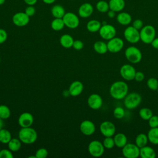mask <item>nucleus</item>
Wrapping results in <instances>:
<instances>
[{"label":"nucleus","instance_id":"nucleus-41","mask_svg":"<svg viewBox=\"0 0 158 158\" xmlns=\"http://www.w3.org/2000/svg\"><path fill=\"white\" fill-rule=\"evenodd\" d=\"M14 156L12 151L9 149H2L0 151V158H13Z\"/></svg>","mask_w":158,"mask_h":158},{"label":"nucleus","instance_id":"nucleus-19","mask_svg":"<svg viewBox=\"0 0 158 158\" xmlns=\"http://www.w3.org/2000/svg\"><path fill=\"white\" fill-rule=\"evenodd\" d=\"M83 90V83L80 81H74L69 86V93L72 96H77L82 93Z\"/></svg>","mask_w":158,"mask_h":158},{"label":"nucleus","instance_id":"nucleus-36","mask_svg":"<svg viewBox=\"0 0 158 158\" xmlns=\"http://www.w3.org/2000/svg\"><path fill=\"white\" fill-rule=\"evenodd\" d=\"M148 87L152 91H157L158 88V80L154 77H151L147 80Z\"/></svg>","mask_w":158,"mask_h":158},{"label":"nucleus","instance_id":"nucleus-47","mask_svg":"<svg viewBox=\"0 0 158 158\" xmlns=\"http://www.w3.org/2000/svg\"><path fill=\"white\" fill-rule=\"evenodd\" d=\"M151 46L156 49H158V38H155L151 43Z\"/></svg>","mask_w":158,"mask_h":158},{"label":"nucleus","instance_id":"nucleus-46","mask_svg":"<svg viewBox=\"0 0 158 158\" xmlns=\"http://www.w3.org/2000/svg\"><path fill=\"white\" fill-rule=\"evenodd\" d=\"M144 79V74L143 72L141 71L136 72L134 80H135L136 81L139 82V81H142Z\"/></svg>","mask_w":158,"mask_h":158},{"label":"nucleus","instance_id":"nucleus-16","mask_svg":"<svg viewBox=\"0 0 158 158\" xmlns=\"http://www.w3.org/2000/svg\"><path fill=\"white\" fill-rule=\"evenodd\" d=\"M89 107L94 110L99 109L102 105V99L100 95L96 93L91 94L87 100Z\"/></svg>","mask_w":158,"mask_h":158},{"label":"nucleus","instance_id":"nucleus-9","mask_svg":"<svg viewBox=\"0 0 158 158\" xmlns=\"http://www.w3.org/2000/svg\"><path fill=\"white\" fill-rule=\"evenodd\" d=\"M116 32L115 28L113 25L107 23L102 25L99 30L100 36L106 40H109L115 37L116 35Z\"/></svg>","mask_w":158,"mask_h":158},{"label":"nucleus","instance_id":"nucleus-45","mask_svg":"<svg viewBox=\"0 0 158 158\" xmlns=\"http://www.w3.org/2000/svg\"><path fill=\"white\" fill-rule=\"evenodd\" d=\"M72 47L77 51L81 50L83 48V43L80 40H75L73 43Z\"/></svg>","mask_w":158,"mask_h":158},{"label":"nucleus","instance_id":"nucleus-6","mask_svg":"<svg viewBox=\"0 0 158 158\" xmlns=\"http://www.w3.org/2000/svg\"><path fill=\"white\" fill-rule=\"evenodd\" d=\"M104 149L102 143L98 140L91 141L88 147L89 153L94 157H101L104 152Z\"/></svg>","mask_w":158,"mask_h":158},{"label":"nucleus","instance_id":"nucleus-20","mask_svg":"<svg viewBox=\"0 0 158 158\" xmlns=\"http://www.w3.org/2000/svg\"><path fill=\"white\" fill-rule=\"evenodd\" d=\"M156 154L151 146H144L139 148V157L141 158H155Z\"/></svg>","mask_w":158,"mask_h":158},{"label":"nucleus","instance_id":"nucleus-25","mask_svg":"<svg viewBox=\"0 0 158 158\" xmlns=\"http://www.w3.org/2000/svg\"><path fill=\"white\" fill-rule=\"evenodd\" d=\"M51 14L54 18H62L65 14V10L64 7L59 4L53 6L51 9Z\"/></svg>","mask_w":158,"mask_h":158},{"label":"nucleus","instance_id":"nucleus-4","mask_svg":"<svg viewBox=\"0 0 158 158\" xmlns=\"http://www.w3.org/2000/svg\"><path fill=\"white\" fill-rule=\"evenodd\" d=\"M156 29L153 26L151 25L143 26L139 31L140 40L145 44H151L156 38Z\"/></svg>","mask_w":158,"mask_h":158},{"label":"nucleus","instance_id":"nucleus-28","mask_svg":"<svg viewBox=\"0 0 158 158\" xmlns=\"http://www.w3.org/2000/svg\"><path fill=\"white\" fill-rule=\"evenodd\" d=\"M93 49L97 53L104 54L108 51L107 43L102 41H97L93 44Z\"/></svg>","mask_w":158,"mask_h":158},{"label":"nucleus","instance_id":"nucleus-12","mask_svg":"<svg viewBox=\"0 0 158 158\" xmlns=\"http://www.w3.org/2000/svg\"><path fill=\"white\" fill-rule=\"evenodd\" d=\"M135 67L131 64H124L120 69V74L123 79L127 81H131L134 80L136 73Z\"/></svg>","mask_w":158,"mask_h":158},{"label":"nucleus","instance_id":"nucleus-35","mask_svg":"<svg viewBox=\"0 0 158 158\" xmlns=\"http://www.w3.org/2000/svg\"><path fill=\"white\" fill-rule=\"evenodd\" d=\"M10 116V110L8 106L6 105H0V117L4 119H7Z\"/></svg>","mask_w":158,"mask_h":158},{"label":"nucleus","instance_id":"nucleus-53","mask_svg":"<svg viewBox=\"0 0 158 158\" xmlns=\"http://www.w3.org/2000/svg\"><path fill=\"white\" fill-rule=\"evenodd\" d=\"M157 92H158V88H157Z\"/></svg>","mask_w":158,"mask_h":158},{"label":"nucleus","instance_id":"nucleus-29","mask_svg":"<svg viewBox=\"0 0 158 158\" xmlns=\"http://www.w3.org/2000/svg\"><path fill=\"white\" fill-rule=\"evenodd\" d=\"M148 138L147 135L144 133L138 134L135 138V144L140 148L146 146L148 142Z\"/></svg>","mask_w":158,"mask_h":158},{"label":"nucleus","instance_id":"nucleus-48","mask_svg":"<svg viewBox=\"0 0 158 158\" xmlns=\"http://www.w3.org/2000/svg\"><path fill=\"white\" fill-rule=\"evenodd\" d=\"M25 3L28 6H34L38 0H23Z\"/></svg>","mask_w":158,"mask_h":158},{"label":"nucleus","instance_id":"nucleus-10","mask_svg":"<svg viewBox=\"0 0 158 158\" xmlns=\"http://www.w3.org/2000/svg\"><path fill=\"white\" fill-rule=\"evenodd\" d=\"M62 19L65 23V26L71 29L76 28L78 27L80 23L78 17L75 13L71 12H65Z\"/></svg>","mask_w":158,"mask_h":158},{"label":"nucleus","instance_id":"nucleus-50","mask_svg":"<svg viewBox=\"0 0 158 158\" xmlns=\"http://www.w3.org/2000/svg\"><path fill=\"white\" fill-rule=\"evenodd\" d=\"M56 0H43V2L46 4H53Z\"/></svg>","mask_w":158,"mask_h":158},{"label":"nucleus","instance_id":"nucleus-13","mask_svg":"<svg viewBox=\"0 0 158 158\" xmlns=\"http://www.w3.org/2000/svg\"><path fill=\"white\" fill-rule=\"evenodd\" d=\"M99 130L101 134L105 137L113 136L116 131L115 125L110 121H104L99 126Z\"/></svg>","mask_w":158,"mask_h":158},{"label":"nucleus","instance_id":"nucleus-5","mask_svg":"<svg viewBox=\"0 0 158 158\" xmlns=\"http://www.w3.org/2000/svg\"><path fill=\"white\" fill-rule=\"evenodd\" d=\"M125 56L129 62L137 64L141 60L143 55L139 48L136 46H131L125 50Z\"/></svg>","mask_w":158,"mask_h":158},{"label":"nucleus","instance_id":"nucleus-31","mask_svg":"<svg viewBox=\"0 0 158 158\" xmlns=\"http://www.w3.org/2000/svg\"><path fill=\"white\" fill-rule=\"evenodd\" d=\"M9 149L12 151L15 152L19 151L21 148V141L19 139L13 138L7 143Z\"/></svg>","mask_w":158,"mask_h":158},{"label":"nucleus","instance_id":"nucleus-32","mask_svg":"<svg viewBox=\"0 0 158 158\" xmlns=\"http://www.w3.org/2000/svg\"><path fill=\"white\" fill-rule=\"evenodd\" d=\"M12 139L10 132L2 128L0 130V142L2 144H7Z\"/></svg>","mask_w":158,"mask_h":158},{"label":"nucleus","instance_id":"nucleus-38","mask_svg":"<svg viewBox=\"0 0 158 158\" xmlns=\"http://www.w3.org/2000/svg\"><path fill=\"white\" fill-rule=\"evenodd\" d=\"M125 112L123 107L118 106L116 107L113 111V115L114 117L117 119H121L125 115Z\"/></svg>","mask_w":158,"mask_h":158},{"label":"nucleus","instance_id":"nucleus-8","mask_svg":"<svg viewBox=\"0 0 158 158\" xmlns=\"http://www.w3.org/2000/svg\"><path fill=\"white\" fill-rule=\"evenodd\" d=\"M125 39L130 43L135 44L140 40L139 31L133 26H128L123 31Z\"/></svg>","mask_w":158,"mask_h":158},{"label":"nucleus","instance_id":"nucleus-39","mask_svg":"<svg viewBox=\"0 0 158 158\" xmlns=\"http://www.w3.org/2000/svg\"><path fill=\"white\" fill-rule=\"evenodd\" d=\"M48 154V151L46 149L42 148L38 149L35 152L36 158H45Z\"/></svg>","mask_w":158,"mask_h":158},{"label":"nucleus","instance_id":"nucleus-14","mask_svg":"<svg viewBox=\"0 0 158 158\" xmlns=\"http://www.w3.org/2000/svg\"><path fill=\"white\" fill-rule=\"evenodd\" d=\"M12 20L15 25L17 27H24L29 23L30 17L25 12H18L14 14Z\"/></svg>","mask_w":158,"mask_h":158},{"label":"nucleus","instance_id":"nucleus-11","mask_svg":"<svg viewBox=\"0 0 158 158\" xmlns=\"http://www.w3.org/2000/svg\"><path fill=\"white\" fill-rule=\"evenodd\" d=\"M107 45L108 51L112 53H117L123 49L124 42L122 38L115 36L108 40Z\"/></svg>","mask_w":158,"mask_h":158},{"label":"nucleus","instance_id":"nucleus-40","mask_svg":"<svg viewBox=\"0 0 158 158\" xmlns=\"http://www.w3.org/2000/svg\"><path fill=\"white\" fill-rule=\"evenodd\" d=\"M148 121V124L150 128L158 127V116L157 115H152Z\"/></svg>","mask_w":158,"mask_h":158},{"label":"nucleus","instance_id":"nucleus-37","mask_svg":"<svg viewBox=\"0 0 158 158\" xmlns=\"http://www.w3.org/2000/svg\"><path fill=\"white\" fill-rule=\"evenodd\" d=\"M102 144L104 145V147L107 149H112L114 148V146H115L114 140V138H112V136L105 137V138L104 139V140L102 141Z\"/></svg>","mask_w":158,"mask_h":158},{"label":"nucleus","instance_id":"nucleus-55","mask_svg":"<svg viewBox=\"0 0 158 158\" xmlns=\"http://www.w3.org/2000/svg\"><path fill=\"white\" fill-rule=\"evenodd\" d=\"M70 1H73V0H70Z\"/></svg>","mask_w":158,"mask_h":158},{"label":"nucleus","instance_id":"nucleus-1","mask_svg":"<svg viewBox=\"0 0 158 158\" xmlns=\"http://www.w3.org/2000/svg\"><path fill=\"white\" fill-rule=\"evenodd\" d=\"M109 93L110 96L115 99H123L128 93V86L123 81H116L111 85Z\"/></svg>","mask_w":158,"mask_h":158},{"label":"nucleus","instance_id":"nucleus-26","mask_svg":"<svg viewBox=\"0 0 158 158\" xmlns=\"http://www.w3.org/2000/svg\"><path fill=\"white\" fill-rule=\"evenodd\" d=\"M148 141L152 144H158V127L151 128L147 134Z\"/></svg>","mask_w":158,"mask_h":158},{"label":"nucleus","instance_id":"nucleus-44","mask_svg":"<svg viewBox=\"0 0 158 158\" xmlns=\"http://www.w3.org/2000/svg\"><path fill=\"white\" fill-rule=\"evenodd\" d=\"M7 38V31L2 28H0V44L4 43Z\"/></svg>","mask_w":158,"mask_h":158},{"label":"nucleus","instance_id":"nucleus-52","mask_svg":"<svg viewBox=\"0 0 158 158\" xmlns=\"http://www.w3.org/2000/svg\"><path fill=\"white\" fill-rule=\"evenodd\" d=\"M5 1H6V0H0V6L4 4Z\"/></svg>","mask_w":158,"mask_h":158},{"label":"nucleus","instance_id":"nucleus-3","mask_svg":"<svg viewBox=\"0 0 158 158\" xmlns=\"http://www.w3.org/2000/svg\"><path fill=\"white\" fill-rule=\"evenodd\" d=\"M141 96L136 92H132L128 93L123 99V103L125 107L129 109L132 110L136 108L141 102Z\"/></svg>","mask_w":158,"mask_h":158},{"label":"nucleus","instance_id":"nucleus-21","mask_svg":"<svg viewBox=\"0 0 158 158\" xmlns=\"http://www.w3.org/2000/svg\"><path fill=\"white\" fill-rule=\"evenodd\" d=\"M125 2L124 0H110L109 2V9L114 12H120L125 7Z\"/></svg>","mask_w":158,"mask_h":158},{"label":"nucleus","instance_id":"nucleus-30","mask_svg":"<svg viewBox=\"0 0 158 158\" xmlns=\"http://www.w3.org/2000/svg\"><path fill=\"white\" fill-rule=\"evenodd\" d=\"M51 27L54 31H59L63 29L65 27V23L62 18H54L51 22Z\"/></svg>","mask_w":158,"mask_h":158},{"label":"nucleus","instance_id":"nucleus-43","mask_svg":"<svg viewBox=\"0 0 158 158\" xmlns=\"http://www.w3.org/2000/svg\"><path fill=\"white\" fill-rule=\"evenodd\" d=\"M132 26L136 29L140 30L143 27V22L141 19H136L133 21Z\"/></svg>","mask_w":158,"mask_h":158},{"label":"nucleus","instance_id":"nucleus-34","mask_svg":"<svg viewBox=\"0 0 158 158\" xmlns=\"http://www.w3.org/2000/svg\"><path fill=\"white\" fill-rule=\"evenodd\" d=\"M152 115V111L148 107L141 108L139 111V117L144 120H148Z\"/></svg>","mask_w":158,"mask_h":158},{"label":"nucleus","instance_id":"nucleus-15","mask_svg":"<svg viewBox=\"0 0 158 158\" xmlns=\"http://www.w3.org/2000/svg\"><path fill=\"white\" fill-rule=\"evenodd\" d=\"M80 131L86 136L92 135L96 130L94 123L89 120H83L80 125Z\"/></svg>","mask_w":158,"mask_h":158},{"label":"nucleus","instance_id":"nucleus-51","mask_svg":"<svg viewBox=\"0 0 158 158\" xmlns=\"http://www.w3.org/2000/svg\"><path fill=\"white\" fill-rule=\"evenodd\" d=\"M4 126V122H3V119L0 117V130H1L3 128Z\"/></svg>","mask_w":158,"mask_h":158},{"label":"nucleus","instance_id":"nucleus-23","mask_svg":"<svg viewBox=\"0 0 158 158\" xmlns=\"http://www.w3.org/2000/svg\"><path fill=\"white\" fill-rule=\"evenodd\" d=\"M114 140L115 146L117 148H122L127 143V138L126 135L122 133H118L114 135Z\"/></svg>","mask_w":158,"mask_h":158},{"label":"nucleus","instance_id":"nucleus-7","mask_svg":"<svg viewBox=\"0 0 158 158\" xmlns=\"http://www.w3.org/2000/svg\"><path fill=\"white\" fill-rule=\"evenodd\" d=\"M122 152L126 158H137L139 156V148L133 143H127L122 148Z\"/></svg>","mask_w":158,"mask_h":158},{"label":"nucleus","instance_id":"nucleus-54","mask_svg":"<svg viewBox=\"0 0 158 158\" xmlns=\"http://www.w3.org/2000/svg\"><path fill=\"white\" fill-rule=\"evenodd\" d=\"M0 62H1V58H0Z\"/></svg>","mask_w":158,"mask_h":158},{"label":"nucleus","instance_id":"nucleus-27","mask_svg":"<svg viewBox=\"0 0 158 158\" xmlns=\"http://www.w3.org/2000/svg\"><path fill=\"white\" fill-rule=\"evenodd\" d=\"M101 26L102 23L99 20L93 19L88 22L86 24V28L89 32L95 33L99 31Z\"/></svg>","mask_w":158,"mask_h":158},{"label":"nucleus","instance_id":"nucleus-33","mask_svg":"<svg viewBox=\"0 0 158 158\" xmlns=\"http://www.w3.org/2000/svg\"><path fill=\"white\" fill-rule=\"evenodd\" d=\"M96 8L98 11L101 13L107 12L109 10V2H106V0H100L96 3Z\"/></svg>","mask_w":158,"mask_h":158},{"label":"nucleus","instance_id":"nucleus-24","mask_svg":"<svg viewBox=\"0 0 158 158\" xmlns=\"http://www.w3.org/2000/svg\"><path fill=\"white\" fill-rule=\"evenodd\" d=\"M59 41L62 47L65 48H70L72 47L74 40L71 35L69 34H64L60 36Z\"/></svg>","mask_w":158,"mask_h":158},{"label":"nucleus","instance_id":"nucleus-18","mask_svg":"<svg viewBox=\"0 0 158 158\" xmlns=\"http://www.w3.org/2000/svg\"><path fill=\"white\" fill-rule=\"evenodd\" d=\"M94 10L93 6L88 2H85L80 5L78 8V13L80 17L81 18H88L90 17Z\"/></svg>","mask_w":158,"mask_h":158},{"label":"nucleus","instance_id":"nucleus-49","mask_svg":"<svg viewBox=\"0 0 158 158\" xmlns=\"http://www.w3.org/2000/svg\"><path fill=\"white\" fill-rule=\"evenodd\" d=\"M107 12V16H108L109 18H110V19L114 18V17H115V12H114V11L112 10L109 9Z\"/></svg>","mask_w":158,"mask_h":158},{"label":"nucleus","instance_id":"nucleus-22","mask_svg":"<svg viewBox=\"0 0 158 158\" xmlns=\"http://www.w3.org/2000/svg\"><path fill=\"white\" fill-rule=\"evenodd\" d=\"M117 21L122 25H128L131 22V16L130 14L126 12H120L116 17Z\"/></svg>","mask_w":158,"mask_h":158},{"label":"nucleus","instance_id":"nucleus-17","mask_svg":"<svg viewBox=\"0 0 158 158\" xmlns=\"http://www.w3.org/2000/svg\"><path fill=\"white\" fill-rule=\"evenodd\" d=\"M18 123L22 128L30 127L33 123V117L30 112H23L19 116Z\"/></svg>","mask_w":158,"mask_h":158},{"label":"nucleus","instance_id":"nucleus-42","mask_svg":"<svg viewBox=\"0 0 158 158\" xmlns=\"http://www.w3.org/2000/svg\"><path fill=\"white\" fill-rule=\"evenodd\" d=\"M25 12L29 17H31L35 15L36 9L33 6H28L25 9Z\"/></svg>","mask_w":158,"mask_h":158},{"label":"nucleus","instance_id":"nucleus-2","mask_svg":"<svg viewBox=\"0 0 158 158\" xmlns=\"http://www.w3.org/2000/svg\"><path fill=\"white\" fill-rule=\"evenodd\" d=\"M38 138L36 130L30 127L22 128L19 132V138L24 144H31L34 143Z\"/></svg>","mask_w":158,"mask_h":158}]
</instances>
